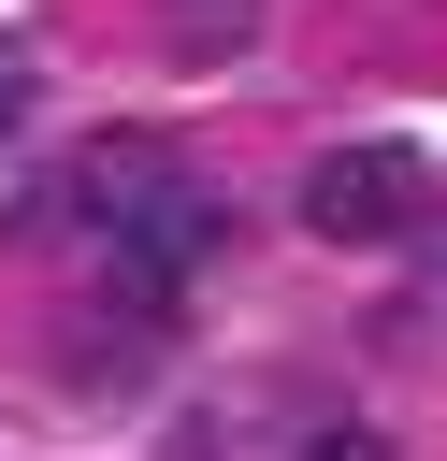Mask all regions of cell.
Segmentation results:
<instances>
[{
  "instance_id": "obj_4",
  "label": "cell",
  "mask_w": 447,
  "mask_h": 461,
  "mask_svg": "<svg viewBox=\"0 0 447 461\" xmlns=\"http://www.w3.org/2000/svg\"><path fill=\"white\" fill-rule=\"evenodd\" d=\"M14 115H29V72H14V58H0V144H14Z\"/></svg>"
},
{
  "instance_id": "obj_1",
  "label": "cell",
  "mask_w": 447,
  "mask_h": 461,
  "mask_svg": "<svg viewBox=\"0 0 447 461\" xmlns=\"http://www.w3.org/2000/svg\"><path fill=\"white\" fill-rule=\"evenodd\" d=\"M418 202H433V158L418 144H332L303 173V230L317 245H389V230H418Z\"/></svg>"
},
{
  "instance_id": "obj_3",
  "label": "cell",
  "mask_w": 447,
  "mask_h": 461,
  "mask_svg": "<svg viewBox=\"0 0 447 461\" xmlns=\"http://www.w3.org/2000/svg\"><path fill=\"white\" fill-rule=\"evenodd\" d=\"M303 461H389V432H375V418H332V432H317Z\"/></svg>"
},
{
  "instance_id": "obj_2",
  "label": "cell",
  "mask_w": 447,
  "mask_h": 461,
  "mask_svg": "<svg viewBox=\"0 0 447 461\" xmlns=\"http://www.w3.org/2000/svg\"><path fill=\"white\" fill-rule=\"evenodd\" d=\"M159 43H173L187 72H216V58L260 43V0H159Z\"/></svg>"
}]
</instances>
